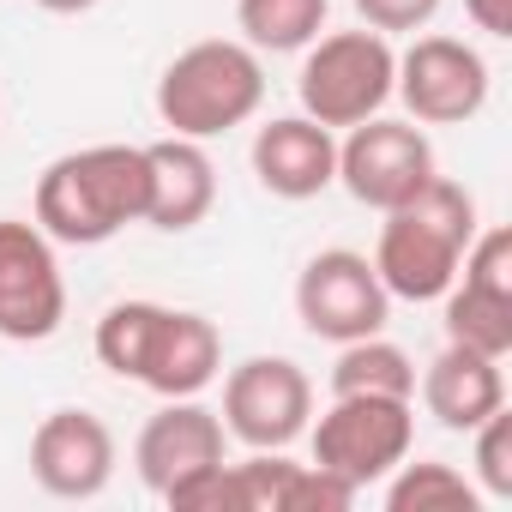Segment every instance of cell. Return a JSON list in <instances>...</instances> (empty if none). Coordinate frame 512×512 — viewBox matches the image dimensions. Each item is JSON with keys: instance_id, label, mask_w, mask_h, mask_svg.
Wrapping results in <instances>:
<instances>
[{"instance_id": "6da1fadb", "label": "cell", "mask_w": 512, "mask_h": 512, "mask_svg": "<svg viewBox=\"0 0 512 512\" xmlns=\"http://www.w3.org/2000/svg\"><path fill=\"white\" fill-rule=\"evenodd\" d=\"M145 199H151L145 145H85L43 169L37 229L61 247H103L127 223H145Z\"/></svg>"}, {"instance_id": "7a4b0ae2", "label": "cell", "mask_w": 512, "mask_h": 512, "mask_svg": "<svg viewBox=\"0 0 512 512\" xmlns=\"http://www.w3.org/2000/svg\"><path fill=\"white\" fill-rule=\"evenodd\" d=\"M97 362L157 398H199L223 368V338L193 308L115 302L97 320Z\"/></svg>"}, {"instance_id": "3957f363", "label": "cell", "mask_w": 512, "mask_h": 512, "mask_svg": "<svg viewBox=\"0 0 512 512\" xmlns=\"http://www.w3.org/2000/svg\"><path fill=\"white\" fill-rule=\"evenodd\" d=\"M476 235V199L470 187L434 175L410 205L386 211L380 247H374V272L386 296L398 302H440L458 284V260Z\"/></svg>"}, {"instance_id": "277c9868", "label": "cell", "mask_w": 512, "mask_h": 512, "mask_svg": "<svg viewBox=\"0 0 512 512\" xmlns=\"http://www.w3.org/2000/svg\"><path fill=\"white\" fill-rule=\"evenodd\" d=\"M260 103H266L260 49L229 43V37H205V43L181 49L157 79V115L181 139H217V133L253 121Z\"/></svg>"}, {"instance_id": "5b68a950", "label": "cell", "mask_w": 512, "mask_h": 512, "mask_svg": "<svg viewBox=\"0 0 512 512\" xmlns=\"http://www.w3.org/2000/svg\"><path fill=\"white\" fill-rule=\"evenodd\" d=\"M392 73H398V55L380 31H332V37H314L308 43V61H302V79H296V97H302V115L320 121V127H356L368 115H380L392 103Z\"/></svg>"}, {"instance_id": "8992f818", "label": "cell", "mask_w": 512, "mask_h": 512, "mask_svg": "<svg viewBox=\"0 0 512 512\" xmlns=\"http://www.w3.org/2000/svg\"><path fill=\"white\" fill-rule=\"evenodd\" d=\"M314 434V464L368 488V482H386L404 458H410V440H416V416H410V398H332V410L320 422H308Z\"/></svg>"}, {"instance_id": "52a82bcc", "label": "cell", "mask_w": 512, "mask_h": 512, "mask_svg": "<svg viewBox=\"0 0 512 512\" xmlns=\"http://www.w3.org/2000/svg\"><path fill=\"white\" fill-rule=\"evenodd\" d=\"M434 145L416 121H356L344 127V145H338V181L356 205L368 211H398L410 205L428 181H434Z\"/></svg>"}, {"instance_id": "ba28073f", "label": "cell", "mask_w": 512, "mask_h": 512, "mask_svg": "<svg viewBox=\"0 0 512 512\" xmlns=\"http://www.w3.org/2000/svg\"><path fill=\"white\" fill-rule=\"evenodd\" d=\"M314 380L290 356H247L223 380V434L253 452H284L308 434Z\"/></svg>"}, {"instance_id": "9c48e42d", "label": "cell", "mask_w": 512, "mask_h": 512, "mask_svg": "<svg viewBox=\"0 0 512 512\" xmlns=\"http://www.w3.org/2000/svg\"><path fill=\"white\" fill-rule=\"evenodd\" d=\"M296 314L314 338L326 344H356V338H374L386 332L392 320V296L374 272L368 253L356 247H326L302 266L296 278Z\"/></svg>"}, {"instance_id": "30bf717a", "label": "cell", "mask_w": 512, "mask_h": 512, "mask_svg": "<svg viewBox=\"0 0 512 512\" xmlns=\"http://www.w3.org/2000/svg\"><path fill=\"white\" fill-rule=\"evenodd\" d=\"M67 320V284L55 241L25 223L0 217V338L7 344H43Z\"/></svg>"}, {"instance_id": "8fae6325", "label": "cell", "mask_w": 512, "mask_h": 512, "mask_svg": "<svg viewBox=\"0 0 512 512\" xmlns=\"http://www.w3.org/2000/svg\"><path fill=\"white\" fill-rule=\"evenodd\" d=\"M392 97H404L410 121H422V127L476 121L488 103V61L458 37H416L398 55Z\"/></svg>"}, {"instance_id": "7c38bea8", "label": "cell", "mask_w": 512, "mask_h": 512, "mask_svg": "<svg viewBox=\"0 0 512 512\" xmlns=\"http://www.w3.org/2000/svg\"><path fill=\"white\" fill-rule=\"evenodd\" d=\"M31 476L55 500H97L115 476V434L91 410H49L31 434Z\"/></svg>"}, {"instance_id": "4fadbf2b", "label": "cell", "mask_w": 512, "mask_h": 512, "mask_svg": "<svg viewBox=\"0 0 512 512\" xmlns=\"http://www.w3.org/2000/svg\"><path fill=\"white\" fill-rule=\"evenodd\" d=\"M223 416L205 410L199 398H163V410L139 428V446H133V470L151 494H169L181 476L193 470H211L223 464Z\"/></svg>"}, {"instance_id": "5bb4252c", "label": "cell", "mask_w": 512, "mask_h": 512, "mask_svg": "<svg viewBox=\"0 0 512 512\" xmlns=\"http://www.w3.org/2000/svg\"><path fill=\"white\" fill-rule=\"evenodd\" d=\"M253 175L278 199H314L338 181V139L308 115H278L253 133Z\"/></svg>"}, {"instance_id": "9a60e30c", "label": "cell", "mask_w": 512, "mask_h": 512, "mask_svg": "<svg viewBox=\"0 0 512 512\" xmlns=\"http://www.w3.org/2000/svg\"><path fill=\"white\" fill-rule=\"evenodd\" d=\"M145 169H151V199H145V223L163 235H181L193 223L211 217L217 205V169L205 157V139H157L145 145Z\"/></svg>"}, {"instance_id": "2e32d148", "label": "cell", "mask_w": 512, "mask_h": 512, "mask_svg": "<svg viewBox=\"0 0 512 512\" xmlns=\"http://www.w3.org/2000/svg\"><path fill=\"white\" fill-rule=\"evenodd\" d=\"M422 404H428V416L440 428L470 434L476 422H488L494 410H506V374H500L494 356L464 350V344H446L422 368Z\"/></svg>"}, {"instance_id": "e0dca14e", "label": "cell", "mask_w": 512, "mask_h": 512, "mask_svg": "<svg viewBox=\"0 0 512 512\" xmlns=\"http://www.w3.org/2000/svg\"><path fill=\"white\" fill-rule=\"evenodd\" d=\"M416 398V362L386 344L380 332L374 338H356V344H338V362H332V398Z\"/></svg>"}, {"instance_id": "ac0fdd59", "label": "cell", "mask_w": 512, "mask_h": 512, "mask_svg": "<svg viewBox=\"0 0 512 512\" xmlns=\"http://www.w3.org/2000/svg\"><path fill=\"white\" fill-rule=\"evenodd\" d=\"M440 302H446V344H464V350H482V356L506 362V350H512V296L482 290V284H452Z\"/></svg>"}, {"instance_id": "d6986e66", "label": "cell", "mask_w": 512, "mask_h": 512, "mask_svg": "<svg viewBox=\"0 0 512 512\" xmlns=\"http://www.w3.org/2000/svg\"><path fill=\"white\" fill-rule=\"evenodd\" d=\"M235 25L247 49L296 55L326 31V0H235Z\"/></svg>"}, {"instance_id": "ffe728a7", "label": "cell", "mask_w": 512, "mask_h": 512, "mask_svg": "<svg viewBox=\"0 0 512 512\" xmlns=\"http://www.w3.org/2000/svg\"><path fill=\"white\" fill-rule=\"evenodd\" d=\"M386 506L392 512H476L482 506V488L470 482V476H458L452 464H440V458H422V464H398L392 470V482H386Z\"/></svg>"}, {"instance_id": "44dd1931", "label": "cell", "mask_w": 512, "mask_h": 512, "mask_svg": "<svg viewBox=\"0 0 512 512\" xmlns=\"http://www.w3.org/2000/svg\"><path fill=\"white\" fill-rule=\"evenodd\" d=\"M296 464L284 452H253L247 464H229V512H284Z\"/></svg>"}, {"instance_id": "7402d4cb", "label": "cell", "mask_w": 512, "mask_h": 512, "mask_svg": "<svg viewBox=\"0 0 512 512\" xmlns=\"http://www.w3.org/2000/svg\"><path fill=\"white\" fill-rule=\"evenodd\" d=\"M470 434H476V488L488 500H512V416L494 410Z\"/></svg>"}, {"instance_id": "603a6c76", "label": "cell", "mask_w": 512, "mask_h": 512, "mask_svg": "<svg viewBox=\"0 0 512 512\" xmlns=\"http://www.w3.org/2000/svg\"><path fill=\"white\" fill-rule=\"evenodd\" d=\"M458 278L512 296V229H476L470 247H464V260H458Z\"/></svg>"}, {"instance_id": "cb8c5ba5", "label": "cell", "mask_w": 512, "mask_h": 512, "mask_svg": "<svg viewBox=\"0 0 512 512\" xmlns=\"http://www.w3.org/2000/svg\"><path fill=\"white\" fill-rule=\"evenodd\" d=\"M356 494H362L356 482H344V476H332L320 464H296L290 494H284V512H344Z\"/></svg>"}, {"instance_id": "d4e9b609", "label": "cell", "mask_w": 512, "mask_h": 512, "mask_svg": "<svg viewBox=\"0 0 512 512\" xmlns=\"http://www.w3.org/2000/svg\"><path fill=\"white\" fill-rule=\"evenodd\" d=\"M356 13H362L368 31L392 37V31H422L440 13V0H356Z\"/></svg>"}, {"instance_id": "484cf974", "label": "cell", "mask_w": 512, "mask_h": 512, "mask_svg": "<svg viewBox=\"0 0 512 512\" xmlns=\"http://www.w3.org/2000/svg\"><path fill=\"white\" fill-rule=\"evenodd\" d=\"M464 13H470V25L476 31H488V37H512V0H464Z\"/></svg>"}, {"instance_id": "4316f807", "label": "cell", "mask_w": 512, "mask_h": 512, "mask_svg": "<svg viewBox=\"0 0 512 512\" xmlns=\"http://www.w3.org/2000/svg\"><path fill=\"white\" fill-rule=\"evenodd\" d=\"M37 7H43V13H91L97 0H37Z\"/></svg>"}]
</instances>
